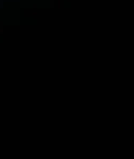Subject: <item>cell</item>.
I'll list each match as a JSON object with an SVG mask.
<instances>
[]
</instances>
